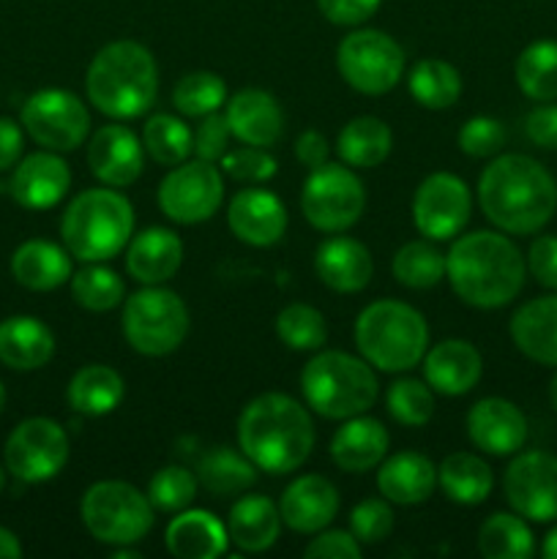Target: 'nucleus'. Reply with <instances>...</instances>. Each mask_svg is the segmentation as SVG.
Wrapping results in <instances>:
<instances>
[{
  "instance_id": "1",
  "label": "nucleus",
  "mask_w": 557,
  "mask_h": 559,
  "mask_svg": "<svg viewBox=\"0 0 557 559\" xmlns=\"http://www.w3.org/2000/svg\"><path fill=\"white\" fill-rule=\"evenodd\" d=\"M478 205L502 233L533 235L555 216L557 180L535 158L506 153L481 173Z\"/></svg>"
},
{
  "instance_id": "46",
  "label": "nucleus",
  "mask_w": 557,
  "mask_h": 559,
  "mask_svg": "<svg viewBox=\"0 0 557 559\" xmlns=\"http://www.w3.org/2000/svg\"><path fill=\"white\" fill-rule=\"evenodd\" d=\"M197 497V478L186 467H162L147 484L153 511L180 513Z\"/></svg>"
},
{
  "instance_id": "2",
  "label": "nucleus",
  "mask_w": 557,
  "mask_h": 559,
  "mask_svg": "<svg viewBox=\"0 0 557 559\" xmlns=\"http://www.w3.org/2000/svg\"><path fill=\"white\" fill-rule=\"evenodd\" d=\"M528 262L506 235L478 229L453 240L446 254V278L453 293L475 309L508 306L524 287Z\"/></svg>"
},
{
  "instance_id": "22",
  "label": "nucleus",
  "mask_w": 557,
  "mask_h": 559,
  "mask_svg": "<svg viewBox=\"0 0 557 559\" xmlns=\"http://www.w3.org/2000/svg\"><path fill=\"white\" fill-rule=\"evenodd\" d=\"M224 118H227L233 136H238L244 145L271 147L276 145L284 131L282 107L271 93L260 91V87H244L233 98H227Z\"/></svg>"
},
{
  "instance_id": "61",
  "label": "nucleus",
  "mask_w": 557,
  "mask_h": 559,
  "mask_svg": "<svg viewBox=\"0 0 557 559\" xmlns=\"http://www.w3.org/2000/svg\"><path fill=\"white\" fill-rule=\"evenodd\" d=\"M3 407H5V388L3 382H0V413H3Z\"/></svg>"
},
{
  "instance_id": "41",
  "label": "nucleus",
  "mask_w": 557,
  "mask_h": 559,
  "mask_svg": "<svg viewBox=\"0 0 557 559\" xmlns=\"http://www.w3.org/2000/svg\"><path fill=\"white\" fill-rule=\"evenodd\" d=\"M393 276L410 289H429L446 278V257L426 240H410L393 254Z\"/></svg>"
},
{
  "instance_id": "3",
  "label": "nucleus",
  "mask_w": 557,
  "mask_h": 559,
  "mask_svg": "<svg viewBox=\"0 0 557 559\" xmlns=\"http://www.w3.org/2000/svg\"><path fill=\"white\" fill-rule=\"evenodd\" d=\"M238 445L257 469L287 475L309 459L315 448V424L306 407L287 393H262L240 413Z\"/></svg>"
},
{
  "instance_id": "60",
  "label": "nucleus",
  "mask_w": 557,
  "mask_h": 559,
  "mask_svg": "<svg viewBox=\"0 0 557 559\" xmlns=\"http://www.w3.org/2000/svg\"><path fill=\"white\" fill-rule=\"evenodd\" d=\"M549 402H552V407H555V413H557V371H555V377H552V382H549Z\"/></svg>"
},
{
  "instance_id": "45",
  "label": "nucleus",
  "mask_w": 557,
  "mask_h": 559,
  "mask_svg": "<svg viewBox=\"0 0 557 559\" xmlns=\"http://www.w3.org/2000/svg\"><path fill=\"white\" fill-rule=\"evenodd\" d=\"M386 407L391 418L402 426H426L435 415L431 388L420 380H396L386 393Z\"/></svg>"
},
{
  "instance_id": "42",
  "label": "nucleus",
  "mask_w": 557,
  "mask_h": 559,
  "mask_svg": "<svg viewBox=\"0 0 557 559\" xmlns=\"http://www.w3.org/2000/svg\"><path fill=\"white\" fill-rule=\"evenodd\" d=\"M173 104L186 118H205L227 104V85L213 71H194L180 76L173 87Z\"/></svg>"
},
{
  "instance_id": "40",
  "label": "nucleus",
  "mask_w": 557,
  "mask_h": 559,
  "mask_svg": "<svg viewBox=\"0 0 557 559\" xmlns=\"http://www.w3.org/2000/svg\"><path fill=\"white\" fill-rule=\"evenodd\" d=\"M142 147L147 156L162 167H175V164L186 162L194 151V134L189 126L180 118L167 112H158L147 118L142 126Z\"/></svg>"
},
{
  "instance_id": "27",
  "label": "nucleus",
  "mask_w": 557,
  "mask_h": 559,
  "mask_svg": "<svg viewBox=\"0 0 557 559\" xmlns=\"http://www.w3.org/2000/svg\"><path fill=\"white\" fill-rule=\"evenodd\" d=\"M437 484V467L429 456L415 451H402L380 462L377 489L388 502L396 506H420L431 497Z\"/></svg>"
},
{
  "instance_id": "39",
  "label": "nucleus",
  "mask_w": 557,
  "mask_h": 559,
  "mask_svg": "<svg viewBox=\"0 0 557 559\" xmlns=\"http://www.w3.org/2000/svg\"><path fill=\"white\" fill-rule=\"evenodd\" d=\"M478 551L486 559H528L535 540L519 513H491L478 530Z\"/></svg>"
},
{
  "instance_id": "47",
  "label": "nucleus",
  "mask_w": 557,
  "mask_h": 559,
  "mask_svg": "<svg viewBox=\"0 0 557 559\" xmlns=\"http://www.w3.org/2000/svg\"><path fill=\"white\" fill-rule=\"evenodd\" d=\"M222 167L229 178L240 180V183H265V180H271L276 175L278 164L268 153V147L244 145L224 153Z\"/></svg>"
},
{
  "instance_id": "26",
  "label": "nucleus",
  "mask_w": 557,
  "mask_h": 559,
  "mask_svg": "<svg viewBox=\"0 0 557 559\" xmlns=\"http://www.w3.org/2000/svg\"><path fill=\"white\" fill-rule=\"evenodd\" d=\"M388 429L377 418L355 415L344 420L331 440V459L344 473H366L380 467L388 453Z\"/></svg>"
},
{
  "instance_id": "48",
  "label": "nucleus",
  "mask_w": 557,
  "mask_h": 559,
  "mask_svg": "<svg viewBox=\"0 0 557 559\" xmlns=\"http://www.w3.org/2000/svg\"><path fill=\"white\" fill-rule=\"evenodd\" d=\"M508 140V131L500 120L489 115H475L459 129V147L473 158H489L502 151Z\"/></svg>"
},
{
  "instance_id": "34",
  "label": "nucleus",
  "mask_w": 557,
  "mask_h": 559,
  "mask_svg": "<svg viewBox=\"0 0 557 559\" xmlns=\"http://www.w3.org/2000/svg\"><path fill=\"white\" fill-rule=\"evenodd\" d=\"M393 145V134L388 123H382L375 115H360L349 120L336 140V153L347 167L371 169L380 167L388 158Z\"/></svg>"
},
{
  "instance_id": "30",
  "label": "nucleus",
  "mask_w": 557,
  "mask_h": 559,
  "mask_svg": "<svg viewBox=\"0 0 557 559\" xmlns=\"http://www.w3.org/2000/svg\"><path fill=\"white\" fill-rule=\"evenodd\" d=\"M282 533V513L273 506V500L262 495L240 497L229 508L227 535L240 551L246 555H260L268 551L278 540Z\"/></svg>"
},
{
  "instance_id": "4",
  "label": "nucleus",
  "mask_w": 557,
  "mask_h": 559,
  "mask_svg": "<svg viewBox=\"0 0 557 559\" xmlns=\"http://www.w3.org/2000/svg\"><path fill=\"white\" fill-rule=\"evenodd\" d=\"M87 102L112 120L145 115L158 96V66L140 41H112L93 55L85 76Z\"/></svg>"
},
{
  "instance_id": "18",
  "label": "nucleus",
  "mask_w": 557,
  "mask_h": 559,
  "mask_svg": "<svg viewBox=\"0 0 557 559\" xmlns=\"http://www.w3.org/2000/svg\"><path fill=\"white\" fill-rule=\"evenodd\" d=\"M87 167L104 186L123 189L142 175L145 147L134 131L123 123H109L93 134L87 145Z\"/></svg>"
},
{
  "instance_id": "32",
  "label": "nucleus",
  "mask_w": 557,
  "mask_h": 559,
  "mask_svg": "<svg viewBox=\"0 0 557 559\" xmlns=\"http://www.w3.org/2000/svg\"><path fill=\"white\" fill-rule=\"evenodd\" d=\"M167 549L178 559H216L227 551V527L208 511H180L167 527Z\"/></svg>"
},
{
  "instance_id": "19",
  "label": "nucleus",
  "mask_w": 557,
  "mask_h": 559,
  "mask_svg": "<svg viewBox=\"0 0 557 559\" xmlns=\"http://www.w3.org/2000/svg\"><path fill=\"white\" fill-rule=\"evenodd\" d=\"M71 186V169L55 151H38L16 162L11 169L9 191L16 205L27 211H47L66 197Z\"/></svg>"
},
{
  "instance_id": "28",
  "label": "nucleus",
  "mask_w": 557,
  "mask_h": 559,
  "mask_svg": "<svg viewBox=\"0 0 557 559\" xmlns=\"http://www.w3.org/2000/svg\"><path fill=\"white\" fill-rule=\"evenodd\" d=\"M183 262V243L167 227L142 229L126 249V271L140 284H164Z\"/></svg>"
},
{
  "instance_id": "25",
  "label": "nucleus",
  "mask_w": 557,
  "mask_h": 559,
  "mask_svg": "<svg viewBox=\"0 0 557 559\" xmlns=\"http://www.w3.org/2000/svg\"><path fill=\"white\" fill-rule=\"evenodd\" d=\"M511 338L524 358L557 369V295L519 306L511 317Z\"/></svg>"
},
{
  "instance_id": "43",
  "label": "nucleus",
  "mask_w": 557,
  "mask_h": 559,
  "mask_svg": "<svg viewBox=\"0 0 557 559\" xmlns=\"http://www.w3.org/2000/svg\"><path fill=\"white\" fill-rule=\"evenodd\" d=\"M123 278L104 267L102 262H91L82 271L71 273V295L87 311H109L123 300Z\"/></svg>"
},
{
  "instance_id": "15",
  "label": "nucleus",
  "mask_w": 557,
  "mask_h": 559,
  "mask_svg": "<svg viewBox=\"0 0 557 559\" xmlns=\"http://www.w3.org/2000/svg\"><path fill=\"white\" fill-rule=\"evenodd\" d=\"M508 506L528 522H557V456L519 453L502 475Z\"/></svg>"
},
{
  "instance_id": "56",
  "label": "nucleus",
  "mask_w": 557,
  "mask_h": 559,
  "mask_svg": "<svg viewBox=\"0 0 557 559\" xmlns=\"http://www.w3.org/2000/svg\"><path fill=\"white\" fill-rule=\"evenodd\" d=\"M22 156V129L16 120L0 118V173L16 167Z\"/></svg>"
},
{
  "instance_id": "14",
  "label": "nucleus",
  "mask_w": 557,
  "mask_h": 559,
  "mask_svg": "<svg viewBox=\"0 0 557 559\" xmlns=\"http://www.w3.org/2000/svg\"><path fill=\"white\" fill-rule=\"evenodd\" d=\"M224 200L222 173L213 162H180L158 183V207L175 224L208 222Z\"/></svg>"
},
{
  "instance_id": "54",
  "label": "nucleus",
  "mask_w": 557,
  "mask_h": 559,
  "mask_svg": "<svg viewBox=\"0 0 557 559\" xmlns=\"http://www.w3.org/2000/svg\"><path fill=\"white\" fill-rule=\"evenodd\" d=\"M524 134L544 151H557V104H541L524 118Z\"/></svg>"
},
{
  "instance_id": "52",
  "label": "nucleus",
  "mask_w": 557,
  "mask_h": 559,
  "mask_svg": "<svg viewBox=\"0 0 557 559\" xmlns=\"http://www.w3.org/2000/svg\"><path fill=\"white\" fill-rule=\"evenodd\" d=\"M309 559H358L360 544L355 540L353 533H342V530H331V533H317V538L306 546L304 551Z\"/></svg>"
},
{
  "instance_id": "53",
  "label": "nucleus",
  "mask_w": 557,
  "mask_h": 559,
  "mask_svg": "<svg viewBox=\"0 0 557 559\" xmlns=\"http://www.w3.org/2000/svg\"><path fill=\"white\" fill-rule=\"evenodd\" d=\"M382 0H317L322 16L333 25H360V22L369 20L377 9H380Z\"/></svg>"
},
{
  "instance_id": "58",
  "label": "nucleus",
  "mask_w": 557,
  "mask_h": 559,
  "mask_svg": "<svg viewBox=\"0 0 557 559\" xmlns=\"http://www.w3.org/2000/svg\"><path fill=\"white\" fill-rule=\"evenodd\" d=\"M541 555H544L546 559H557V524L549 530V533H546L544 546H541Z\"/></svg>"
},
{
  "instance_id": "21",
  "label": "nucleus",
  "mask_w": 557,
  "mask_h": 559,
  "mask_svg": "<svg viewBox=\"0 0 557 559\" xmlns=\"http://www.w3.org/2000/svg\"><path fill=\"white\" fill-rule=\"evenodd\" d=\"M278 513H282V522L295 533L317 535L336 519V486L322 475H300L284 489Z\"/></svg>"
},
{
  "instance_id": "62",
  "label": "nucleus",
  "mask_w": 557,
  "mask_h": 559,
  "mask_svg": "<svg viewBox=\"0 0 557 559\" xmlns=\"http://www.w3.org/2000/svg\"><path fill=\"white\" fill-rule=\"evenodd\" d=\"M3 489H5V469L0 467V495H3Z\"/></svg>"
},
{
  "instance_id": "11",
  "label": "nucleus",
  "mask_w": 557,
  "mask_h": 559,
  "mask_svg": "<svg viewBox=\"0 0 557 559\" xmlns=\"http://www.w3.org/2000/svg\"><path fill=\"white\" fill-rule=\"evenodd\" d=\"M336 66L349 87L364 96H382L402 80L407 60L396 38L366 27L342 38L336 49Z\"/></svg>"
},
{
  "instance_id": "17",
  "label": "nucleus",
  "mask_w": 557,
  "mask_h": 559,
  "mask_svg": "<svg viewBox=\"0 0 557 559\" xmlns=\"http://www.w3.org/2000/svg\"><path fill=\"white\" fill-rule=\"evenodd\" d=\"M467 437L489 456H513L528 442V418L508 399H481L467 413Z\"/></svg>"
},
{
  "instance_id": "55",
  "label": "nucleus",
  "mask_w": 557,
  "mask_h": 559,
  "mask_svg": "<svg viewBox=\"0 0 557 559\" xmlns=\"http://www.w3.org/2000/svg\"><path fill=\"white\" fill-rule=\"evenodd\" d=\"M328 140L320 134V131H304V134L295 140V158L304 164L306 169H317L328 162Z\"/></svg>"
},
{
  "instance_id": "37",
  "label": "nucleus",
  "mask_w": 557,
  "mask_h": 559,
  "mask_svg": "<svg viewBox=\"0 0 557 559\" xmlns=\"http://www.w3.org/2000/svg\"><path fill=\"white\" fill-rule=\"evenodd\" d=\"M517 85L533 102H557V41L541 38L517 58Z\"/></svg>"
},
{
  "instance_id": "38",
  "label": "nucleus",
  "mask_w": 557,
  "mask_h": 559,
  "mask_svg": "<svg viewBox=\"0 0 557 559\" xmlns=\"http://www.w3.org/2000/svg\"><path fill=\"white\" fill-rule=\"evenodd\" d=\"M410 93L426 109H448L462 96V76L440 58H424L410 69Z\"/></svg>"
},
{
  "instance_id": "9",
  "label": "nucleus",
  "mask_w": 557,
  "mask_h": 559,
  "mask_svg": "<svg viewBox=\"0 0 557 559\" xmlns=\"http://www.w3.org/2000/svg\"><path fill=\"white\" fill-rule=\"evenodd\" d=\"M189 309L173 289L145 284L129 295L123 306V336L131 347L147 358H164L186 342Z\"/></svg>"
},
{
  "instance_id": "13",
  "label": "nucleus",
  "mask_w": 557,
  "mask_h": 559,
  "mask_svg": "<svg viewBox=\"0 0 557 559\" xmlns=\"http://www.w3.org/2000/svg\"><path fill=\"white\" fill-rule=\"evenodd\" d=\"M3 459L16 480L44 484L69 462V435L52 418H27L5 440Z\"/></svg>"
},
{
  "instance_id": "50",
  "label": "nucleus",
  "mask_w": 557,
  "mask_h": 559,
  "mask_svg": "<svg viewBox=\"0 0 557 559\" xmlns=\"http://www.w3.org/2000/svg\"><path fill=\"white\" fill-rule=\"evenodd\" d=\"M229 136H233V131H229V123L224 115L218 112L205 115L194 131L197 158H202V162H213V164L222 162L224 153L229 151Z\"/></svg>"
},
{
  "instance_id": "49",
  "label": "nucleus",
  "mask_w": 557,
  "mask_h": 559,
  "mask_svg": "<svg viewBox=\"0 0 557 559\" xmlns=\"http://www.w3.org/2000/svg\"><path fill=\"white\" fill-rule=\"evenodd\" d=\"M349 530H353L358 544H380L391 535L393 530V511L388 500H371L358 502L349 513Z\"/></svg>"
},
{
  "instance_id": "36",
  "label": "nucleus",
  "mask_w": 557,
  "mask_h": 559,
  "mask_svg": "<svg viewBox=\"0 0 557 559\" xmlns=\"http://www.w3.org/2000/svg\"><path fill=\"white\" fill-rule=\"evenodd\" d=\"M202 489L216 497H233L249 491L257 480V464L246 453L222 445L208 451L197 464Z\"/></svg>"
},
{
  "instance_id": "23",
  "label": "nucleus",
  "mask_w": 557,
  "mask_h": 559,
  "mask_svg": "<svg viewBox=\"0 0 557 559\" xmlns=\"http://www.w3.org/2000/svg\"><path fill=\"white\" fill-rule=\"evenodd\" d=\"M481 353L464 338H446L426 349L424 355V377L431 391L442 396H464L473 391L481 380Z\"/></svg>"
},
{
  "instance_id": "8",
  "label": "nucleus",
  "mask_w": 557,
  "mask_h": 559,
  "mask_svg": "<svg viewBox=\"0 0 557 559\" xmlns=\"http://www.w3.org/2000/svg\"><path fill=\"white\" fill-rule=\"evenodd\" d=\"M82 522L107 546H134L151 533L153 506L147 495L123 480H98L82 495Z\"/></svg>"
},
{
  "instance_id": "6",
  "label": "nucleus",
  "mask_w": 557,
  "mask_h": 559,
  "mask_svg": "<svg viewBox=\"0 0 557 559\" xmlns=\"http://www.w3.org/2000/svg\"><path fill=\"white\" fill-rule=\"evenodd\" d=\"M355 344L375 369L399 374L424 360L429 347V325L410 304L375 300L358 314Z\"/></svg>"
},
{
  "instance_id": "35",
  "label": "nucleus",
  "mask_w": 557,
  "mask_h": 559,
  "mask_svg": "<svg viewBox=\"0 0 557 559\" xmlns=\"http://www.w3.org/2000/svg\"><path fill=\"white\" fill-rule=\"evenodd\" d=\"M437 484L451 502L481 506L491 495L495 475L484 459L473 456V453H451L442 459L440 469H437Z\"/></svg>"
},
{
  "instance_id": "33",
  "label": "nucleus",
  "mask_w": 557,
  "mask_h": 559,
  "mask_svg": "<svg viewBox=\"0 0 557 559\" xmlns=\"http://www.w3.org/2000/svg\"><path fill=\"white\" fill-rule=\"evenodd\" d=\"M66 396H69V404L74 413L98 418V415H109L112 409L120 407V402L126 396V382L112 366L91 364L82 366L71 377Z\"/></svg>"
},
{
  "instance_id": "7",
  "label": "nucleus",
  "mask_w": 557,
  "mask_h": 559,
  "mask_svg": "<svg viewBox=\"0 0 557 559\" xmlns=\"http://www.w3.org/2000/svg\"><path fill=\"white\" fill-rule=\"evenodd\" d=\"M300 391L317 415L347 420L364 415L377 402L380 385H377L375 371L369 369V360L339 353V349H325L304 366Z\"/></svg>"
},
{
  "instance_id": "20",
  "label": "nucleus",
  "mask_w": 557,
  "mask_h": 559,
  "mask_svg": "<svg viewBox=\"0 0 557 559\" xmlns=\"http://www.w3.org/2000/svg\"><path fill=\"white\" fill-rule=\"evenodd\" d=\"M227 224L238 240L265 249L282 240L287 229V207L273 191L244 189L229 202Z\"/></svg>"
},
{
  "instance_id": "12",
  "label": "nucleus",
  "mask_w": 557,
  "mask_h": 559,
  "mask_svg": "<svg viewBox=\"0 0 557 559\" xmlns=\"http://www.w3.org/2000/svg\"><path fill=\"white\" fill-rule=\"evenodd\" d=\"M22 129L44 147V151L69 153L85 142L91 131L87 107L63 87H47L33 93L22 107Z\"/></svg>"
},
{
  "instance_id": "5",
  "label": "nucleus",
  "mask_w": 557,
  "mask_h": 559,
  "mask_svg": "<svg viewBox=\"0 0 557 559\" xmlns=\"http://www.w3.org/2000/svg\"><path fill=\"white\" fill-rule=\"evenodd\" d=\"M131 229L134 207L112 186L76 194L60 222L66 249L82 262L112 260L131 240Z\"/></svg>"
},
{
  "instance_id": "59",
  "label": "nucleus",
  "mask_w": 557,
  "mask_h": 559,
  "mask_svg": "<svg viewBox=\"0 0 557 559\" xmlns=\"http://www.w3.org/2000/svg\"><path fill=\"white\" fill-rule=\"evenodd\" d=\"M140 557V551L129 549V546H118V551H115L112 559H137Z\"/></svg>"
},
{
  "instance_id": "51",
  "label": "nucleus",
  "mask_w": 557,
  "mask_h": 559,
  "mask_svg": "<svg viewBox=\"0 0 557 559\" xmlns=\"http://www.w3.org/2000/svg\"><path fill=\"white\" fill-rule=\"evenodd\" d=\"M528 271L546 289H557V235H541L528 251Z\"/></svg>"
},
{
  "instance_id": "10",
  "label": "nucleus",
  "mask_w": 557,
  "mask_h": 559,
  "mask_svg": "<svg viewBox=\"0 0 557 559\" xmlns=\"http://www.w3.org/2000/svg\"><path fill=\"white\" fill-rule=\"evenodd\" d=\"M366 207V191L358 175L344 164H322L311 169L300 189V211L320 233H344Z\"/></svg>"
},
{
  "instance_id": "44",
  "label": "nucleus",
  "mask_w": 557,
  "mask_h": 559,
  "mask_svg": "<svg viewBox=\"0 0 557 559\" xmlns=\"http://www.w3.org/2000/svg\"><path fill=\"white\" fill-rule=\"evenodd\" d=\"M276 333L289 349L311 353V349H320L322 344H325L328 325L325 317H322L315 306L293 304L287 306V309L278 311Z\"/></svg>"
},
{
  "instance_id": "24",
  "label": "nucleus",
  "mask_w": 557,
  "mask_h": 559,
  "mask_svg": "<svg viewBox=\"0 0 557 559\" xmlns=\"http://www.w3.org/2000/svg\"><path fill=\"white\" fill-rule=\"evenodd\" d=\"M315 271L333 293H360L371 282L375 262L360 240L336 235L320 243L315 257Z\"/></svg>"
},
{
  "instance_id": "29",
  "label": "nucleus",
  "mask_w": 557,
  "mask_h": 559,
  "mask_svg": "<svg viewBox=\"0 0 557 559\" xmlns=\"http://www.w3.org/2000/svg\"><path fill=\"white\" fill-rule=\"evenodd\" d=\"M55 336L42 320L27 314L0 322V364L16 371L42 369L52 360Z\"/></svg>"
},
{
  "instance_id": "16",
  "label": "nucleus",
  "mask_w": 557,
  "mask_h": 559,
  "mask_svg": "<svg viewBox=\"0 0 557 559\" xmlns=\"http://www.w3.org/2000/svg\"><path fill=\"white\" fill-rule=\"evenodd\" d=\"M473 194L467 183L451 173H431L420 180L413 197V218L420 235L431 240H451L467 227Z\"/></svg>"
},
{
  "instance_id": "57",
  "label": "nucleus",
  "mask_w": 557,
  "mask_h": 559,
  "mask_svg": "<svg viewBox=\"0 0 557 559\" xmlns=\"http://www.w3.org/2000/svg\"><path fill=\"white\" fill-rule=\"evenodd\" d=\"M22 557V544L11 530L0 527V559H16Z\"/></svg>"
},
{
  "instance_id": "31",
  "label": "nucleus",
  "mask_w": 557,
  "mask_h": 559,
  "mask_svg": "<svg viewBox=\"0 0 557 559\" xmlns=\"http://www.w3.org/2000/svg\"><path fill=\"white\" fill-rule=\"evenodd\" d=\"M11 276L33 293H49L71 278L69 249L52 240H25L11 254Z\"/></svg>"
}]
</instances>
